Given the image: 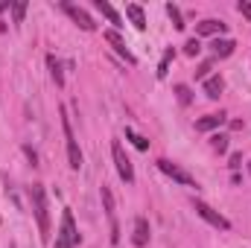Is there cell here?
I'll return each mask as SVG.
<instances>
[{
    "label": "cell",
    "instance_id": "cell-1",
    "mask_svg": "<svg viewBox=\"0 0 251 248\" xmlns=\"http://www.w3.org/2000/svg\"><path fill=\"white\" fill-rule=\"evenodd\" d=\"M29 198H32V213H35V222H38V234L47 243L50 240V210H47V193H44V187L32 184Z\"/></svg>",
    "mask_w": 251,
    "mask_h": 248
},
{
    "label": "cell",
    "instance_id": "cell-2",
    "mask_svg": "<svg viewBox=\"0 0 251 248\" xmlns=\"http://www.w3.org/2000/svg\"><path fill=\"white\" fill-rule=\"evenodd\" d=\"M62 128H64V140H67V161H70L73 170H79V167H82V149H79V143H76V137H73L70 117H67L64 108H62Z\"/></svg>",
    "mask_w": 251,
    "mask_h": 248
},
{
    "label": "cell",
    "instance_id": "cell-3",
    "mask_svg": "<svg viewBox=\"0 0 251 248\" xmlns=\"http://www.w3.org/2000/svg\"><path fill=\"white\" fill-rule=\"evenodd\" d=\"M100 196H102V207H105V216H108V222H111V243L117 246L120 243V225H117V210H114V196H111V190L102 184L100 190Z\"/></svg>",
    "mask_w": 251,
    "mask_h": 248
},
{
    "label": "cell",
    "instance_id": "cell-4",
    "mask_svg": "<svg viewBox=\"0 0 251 248\" xmlns=\"http://www.w3.org/2000/svg\"><path fill=\"white\" fill-rule=\"evenodd\" d=\"M111 155H114V164H117V173H120V178H123L126 184H131V181H134V167H131L128 155L123 152L120 140H114V146H111Z\"/></svg>",
    "mask_w": 251,
    "mask_h": 248
},
{
    "label": "cell",
    "instance_id": "cell-5",
    "mask_svg": "<svg viewBox=\"0 0 251 248\" xmlns=\"http://www.w3.org/2000/svg\"><path fill=\"white\" fill-rule=\"evenodd\" d=\"M196 213L207 222V225H213V228H219V231H231V222L219 213V210H213L210 204H204V201H196Z\"/></svg>",
    "mask_w": 251,
    "mask_h": 248
},
{
    "label": "cell",
    "instance_id": "cell-6",
    "mask_svg": "<svg viewBox=\"0 0 251 248\" xmlns=\"http://www.w3.org/2000/svg\"><path fill=\"white\" fill-rule=\"evenodd\" d=\"M158 170H161L164 175H170L173 181H178V184H184V187H199L196 181H193V175H187L181 167H176V164H173V161H167V158H161V161H158Z\"/></svg>",
    "mask_w": 251,
    "mask_h": 248
},
{
    "label": "cell",
    "instance_id": "cell-7",
    "mask_svg": "<svg viewBox=\"0 0 251 248\" xmlns=\"http://www.w3.org/2000/svg\"><path fill=\"white\" fill-rule=\"evenodd\" d=\"M62 9L67 12V15H70V18H73V24H79V26H82L85 32H94V29H97L94 18H91V15H88L85 9H79V6H73V3H62Z\"/></svg>",
    "mask_w": 251,
    "mask_h": 248
},
{
    "label": "cell",
    "instance_id": "cell-8",
    "mask_svg": "<svg viewBox=\"0 0 251 248\" xmlns=\"http://www.w3.org/2000/svg\"><path fill=\"white\" fill-rule=\"evenodd\" d=\"M105 41H108V44L114 47V53H117V56H123L128 64H137V59L128 53V47H126V41L120 38V32H117V29H108V32H105Z\"/></svg>",
    "mask_w": 251,
    "mask_h": 248
},
{
    "label": "cell",
    "instance_id": "cell-9",
    "mask_svg": "<svg viewBox=\"0 0 251 248\" xmlns=\"http://www.w3.org/2000/svg\"><path fill=\"white\" fill-rule=\"evenodd\" d=\"M59 234H62L64 240H70L73 246H79V231H76V222H73V213H70V210L62 213V228H59Z\"/></svg>",
    "mask_w": 251,
    "mask_h": 248
},
{
    "label": "cell",
    "instance_id": "cell-10",
    "mask_svg": "<svg viewBox=\"0 0 251 248\" xmlns=\"http://www.w3.org/2000/svg\"><path fill=\"white\" fill-rule=\"evenodd\" d=\"M131 243L137 248H143L146 243H149V222L143 219V216H137L134 219V234H131Z\"/></svg>",
    "mask_w": 251,
    "mask_h": 248
},
{
    "label": "cell",
    "instance_id": "cell-11",
    "mask_svg": "<svg viewBox=\"0 0 251 248\" xmlns=\"http://www.w3.org/2000/svg\"><path fill=\"white\" fill-rule=\"evenodd\" d=\"M222 91H225V82H222V76H219V73L204 79V97H207V99H219V97H222Z\"/></svg>",
    "mask_w": 251,
    "mask_h": 248
},
{
    "label": "cell",
    "instance_id": "cell-12",
    "mask_svg": "<svg viewBox=\"0 0 251 248\" xmlns=\"http://www.w3.org/2000/svg\"><path fill=\"white\" fill-rule=\"evenodd\" d=\"M225 29H228V24L213 21V18H207V21L196 24V32H199V35H219V32H225Z\"/></svg>",
    "mask_w": 251,
    "mask_h": 248
},
{
    "label": "cell",
    "instance_id": "cell-13",
    "mask_svg": "<svg viewBox=\"0 0 251 248\" xmlns=\"http://www.w3.org/2000/svg\"><path fill=\"white\" fill-rule=\"evenodd\" d=\"M126 15H128V21L134 24V29H140V32L146 29V15H143V9H140L137 3H128V6H126Z\"/></svg>",
    "mask_w": 251,
    "mask_h": 248
},
{
    "label": "cell",
    "instance_id": "cell-14",
    "mask_svg": "<svg viewBox=\"0 0 251 248\" xmlns=\"http://www.w3.org/2000/svg\"><path fill=\"white\" fill-rule=\"evenodd\" d=\"M222 123H225V114H207V117L196 120V131H213V128H219Z\"/></svg>",
    "mask_w": 251,
    "mask_h": 248
},
{
    "label": "cell",
    "instance_id": "cell-15",
    "mask_svg": "<svg viewBox=\"0 0 251 248\" xmlns=\"http://www.w3.org/2000/svg\"><path fill=\"white\" fill-rule=\"evenodd\" d=\"M210 47H213V56H216V59H228V56L234 53V47H237V44H234L231 38H216Z\"/></svg>",
    "mask_w": 251,
    "mask_h": 248
},
{
    "label": "cell",
    "instance_id": "cell-16",
    "mask_svg": "<svg viewBox=\"0 0 251 248\" xmlns=\"http://www.w3.org/2000/svg\"><path fill=\"white\" fill-rule=\"evenodd\" d=\"M97 9H100V12H102V15H105V18H108L114 26H123V18H120V12H117L111 3H105V0H97Z\"/></svg>",
    "mask_w": 251,
    "mask_h": 248
},
{
    "label": "cell",
    "instance_id": "cell-17",
    "mask_svg": "<svg viewBox=\"0 0 251 248\" xmlns=\"http://www.w3.org/2000/svg\"><path fill=\"white\" fill-rule=\"evenodd\" d=\"M47 67H50V76H53V82L62 88L64 85V70H62V62L56 59V56H47Z\"/></svg>",
    "mask_w": 251,
    "mask_h": 248
},
{
    "label": "cell",
    "instance_id": "cell-18",
    "mask_svg": "<svg viewBox=\"0 0 251 248\" xmlns=\"http://www.w3.org/2000/svg\"><path fill=\"white\" fill-rule=\"evenodd\" d=\"M167 15H170V21H173V26H176V29H184V26H187V24H184L181 9H178L176 3H167Z\"/></svg>",
    "mask_w": 251,
    "mask_h": 248
},
{
    "label": "cell",
    "instance_id": "cell-19",
    "mask_svg": "<svg viewBox=\"0 0 251 248\" xmlns=\"http://www.w3.org/2000/svg\"><path fill=\"white\" fill-rule=\"evenodd\" d=\"M173 56H176V53H173V47H170V50L164 53L161 64H158V79H167V70H170V62H173Z\"/></svg>",
    "mask_w": 251,
    "mask_h": 248
},
{
    "label": "cell",
    "instance_id": "cell-20",
    "mask_svg": "<svg viewBox=\"0 0 251 248\" xmlns=\"http://www.w3.org/2000/svg\"><path fill=\"white\" fill-rule=\"evenodd\" d=\"M126 137H128V140H131L137 149H149V140H146V137H140L134 128H126Z\"/></svg>",
    "mask_w": 251,
    "mask_h": 248
},
{
    "label": "cell",
    "instance_id": "cell-21",
    "mask_svg": "<svg viewBox=\"0 0 251 248\" xmlns=\"http://www.w3.org/2000/svg\"><path fill=\"white\" fill-rule=\"evenodd\" d=\"M210 146H213L216 152H225V149H228V137H225V134H213V137H210Z\"/></svg>",
    "mask_w": 251,
    "mask_h": 248
},
{
    "label": "cell",
    "instance_id": "cell-22",
    "mask_svg": "<svg viewBox=\"0 0 251 248\" xmlns=\"http://www.w3.org/2000/svg\"><path fill=\"white\" fill-rule=\"evenodd\" d=\"M176 94H178V102H181V105H190L193 94H190V88H187V85H176Z\"/></svg>",
    "mask_w": 251,
    "mask_h": 248
},
{
    "label": "cell",
    "instance_id": "cell-23",
    "mask_svg": "<svg viewBox=\"0 0 251 248\" xmlns=\"http://www.w3.org/2000/svg\"><path fill=\"white\" fill-rule=\"evenodd\" d=\"M12 15H15V24H24V15H26V3H12Z\"/></svg>",
    "mask_w": 251,
    "mask_h": 248
},
{
    "label": "cell",
    "instance_id": "cell-24",
    "mask_svg": "<svg viewBox=\"0 0 251 248\" xmlns=\"http://www.w3.org/2000/svg\"><path fill=\"white\" fill-rule=\"evenodd\" d=\"M199 50H201L199 38H190L187 44H184V53H187V56H199Z\"/></svg>",
    "mask_w": 251,
    "mask_h": 248
},
{
    "label": "cell",
    "instance_id": "cell-25",
    "mask_svg": "<svg viewBox=\"0 0 251 248\" xmlns=\"http://www.w3.org/2000/svg\"><path fill=\"white\" fill-rule=\"evenodd\" d=\"M213 70V62H204L199 70H196V79H207V73Z\"/></svg>",
    "mask_w": 251,
    "mask_h": 248
},
{
    "label": "cell",
    "instance_id": "cell-26",
    "mask_svg": "<svg viewBox=\"0 0 251 248\" xmlns=\"http://www.w3.org/2000/svg\"><path fill=\"white\" fill-rule=\"evenodd\" d=\"M237 9H240V15H246V18L251 21V3H249V0H240V6H237Z\"/></svg>",
    "mask_w": 251,
    "mask_h": 248
},
{
    "label": "cell",
    "instance_id": "cell-27",
    "mask_svg": "<svg viewBox=\"0 0 251 248\" xmlns=\"http://www.w3.org/2000/svg\"><path fill=\"white\" fill-rule=\"evenodd\" d=\"M53 248H76V246H73L70 240H64L62 234H59V237H56V246H53Z\"/></svg>",
    "mask_w": 251,
    "mask_h": 248
},
{
    "label": "cell",
    "instance_id": "cell-28",
    "mask_svg": "<svg viewBox=\"0 0 251 248\" xmlns=\"http://www.w3.org/2000/svg\"><path fill=\"white\" fill-rule=\"evenodd\" d=\"M24 152H26V158H29V161H32V167H35V161H38V158H35V152H32V149H29V146H26V149H24Z\"/></svg>",
    "mask_w": 251,
    "mask_h": 248
},
{
    "label": "cell",
    "instance_id": "cell-29",
    "mask_svg": "<svg viewBox=\"0 0 251 248\" xmlns=\"http://www.w3.org/2000/svg\"><path fill=\"white\" fill-rule=\"evenodd\" d=\"M240 161H243V155H231V167H234V170L240 167Z\"/></svg>",
    "mask_w": 251,
    "mask_h": 248
},
{
    "label": "cell",
    "instance_id": "cell-30",
    "mask_svg": "<svg viewBox=\"0 0 251 248\" xmlns=\"http://www.w3.org/2000/svg\"><path fill=\"white\" fill-rule=\"evenodd\" d=\"M249 173H251V164H249Z\"/></svg>",
    "mask_w": 251,
    "mask_h": 248
}]
</instances>
